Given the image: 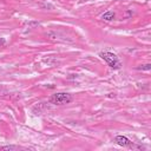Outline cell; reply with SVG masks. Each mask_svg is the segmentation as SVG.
<instances>
[{
    "label": "cell",
    "mask_w": 151,
    "mask_h": 151,
    "mask_svg": "<svg viewBox=\"0 0 151 151\" xmlns=\"http://www.w3.org/2000/svg\"><path fill=\"white\" fill-rule=\"evenodd\" d=\"M101 19L105 20V21H111V20H113V19H114V12H112V11H106V12L101 15Z\"/></svg>",
    "instance_id": "4"
},
{
    "label": "cell",
    "mask_w": 151,
    "mask_h": 151,
    "mask_svg": "<svg viewBox=\"0 0 151 151\" xmlns=\"http://www.w3.org/2000/svg\"><path fill=\"white\" fill-rule=\"evenodd\" d=\"M151 68V65L150 64H146V65H142L140 67H138V70H144V71H149Z\"/></svg>",
    "instance_id": "6"
},
{
    "label": "cell",
    "mask_w": 151,
    "mask_h": 151,
    "mask_svg": "<svg viewBox=\"0 0 151 151\" xmlns=\"http://www.w3.org/2000/svg\"><path fill=\"white\" fill-rule=\"evenodd\" d=\"M99 57H100L104 61H106L107 65H109L111 68L117 70V68H120V66H122L120 60H119L118 57H117L114 53H112V52H109V51L100 52V53H99Z\"/></svg>",
    "instance_id": "1"
},
{
    "label": "cell",
    "mask_w": 151,
    "mask_h": 151,
    "mask_svg": "<svg viewBox=\"0 0 151 151\" xmlns=\"http://www.w3.org/2000/svg\"><path fill=\"white\" fill-rule=\"evenodd\" d=\"M18 149H20V147L17 145H6V146L0 147V150H18Z\"/></svg>",
    "instance_id": "5"
},
{
    "label": "cell",
    "mask_w": 151,
    "mask_h": 151,
    "mask_svg": "<svg viewBox=\"0 0 151 151\" xmlns=\"http://www.w3.org/2000/svg\"><path fill=\"white\" fill-rule=\"evenodd\" d=\"M5 42H6V40H5L4 38H0V47H1V46H4V45H5Z\"/></svg>",
    "instance_id": "7"
},
{
    "label": "cell",
    "mask_w": 151,
    "mask_h": 151,
    "mask_svg": "<svg viewBox=\"0 0 151 151\" xmlns=\"http://www.w3.org/2000/svg\"><path fill=\"white\" fill-rule=\"evenodd\" d=\"M73 100L72 94L67 93V92H58L54 93L50 97V103L54 104V105H65V104H70Z\"/></svg>",
    "instance_id": "2"
},
{
    "label": "cell",
    "mask_w": 151,
    "mask_h": 151,
    "mask_svg": "<svg viewBox=\"0 0 151 151\" xmlns=\"http://www.w3.org/2000/svg\"><path fill=\"white\" fill-rule=\"evenodd\" d=\"M114 142L119 146H123V147H132V142L127 137H125V136H117L114 138Z\"/></svg>",
    "instance_id": "3"
}]
</instances>
